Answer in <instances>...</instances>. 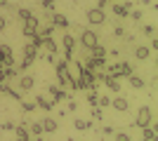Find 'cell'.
I'll return each instance as SVG.
<instances>
[{"label":"cell","mask_w":158,"mask_h":141,"mask_svg":"<svg viewBox=\"0 0 158 141\" xmlns=\"http://www.w3.org/2000/svg\"><path fill=\"white\" fill-rule=\"evenodd\" d=\"M10 66H14L12 47L10 45H0V68H10Z\"/></svg>","instance_id":"5"},{"label":"cell","mask_w":158,"mask_h":141,"mask_svg":"<svg viewBox=\"0 0 158 141\" xmlns=\"http://www.w3.org/2000/svg\"><path fill=\"white\" fill-rule=\"evenodd\" d=\"M57 0H43V10H47V12H52V7Z\"/></svg>","instance_id":"32"},{"label":"cell","mask_w":158,"mask_h":141,"mask_svg":"<svg viewBox=\"0 0 158 141\" xmlns=\"http://www.w3.org/2000/svg\"><path fill=\"white\" fill-rule=\"evenodd\" d=\"M76 108H78V106H76V101H69V108H66V111H69V113H73Z\"/></svg>","instance_id":"38"},{"label":"cell","mask_w":158,"mask_h":141,"mask_svg":"<svg viewBox=\"0 0 158 141\" xmlns=\"http://www.w3.org/2000/svg\"><path fill=\"white\" fill-rule=\"evenodd\" d=\"M92 118L94 120H102V108L99 106H92Z\"/></svg>","instance_id":"35"},{"label":"cell","mask_w":158,"mask_h":141,"mask_svg":"<svg viewBox=\"0 0 158 141\" xmlns=\"http://www.w3.org/2000/svg\"><path fill=\"white\" fill-rule=\"evenodd\" d=\"M33 85H35V78L33 75H19V92H31Z\"/></svg>","instance_id":"9"},{"label":"cell","mask_w":158,"mask_h":141,"mask_svg":"<svg viewBox=\"0 0 158 141\" xmlns=\"http://www.w3.org/2000/svg\"><path fill=\"white\" fill-rule=\"evenodd\" d=\"M87 21H90L92 26H99V24H104V21H106L104 10H99V7H92V10H87Z\"/></svg>","instance_id":"6"},{"label":"cell","mask_w":158,"mask_h":141,"mask_svg":"<svg viewBox=\"0 0 158 141\" xmlns=\"http://www.w3.org/2000/svg\"><path fill=\"white\" fill-rule=\"evenodd\" d=\"M104 85L109 87V92H113V94L120 92V80H118V78H111V75L104 73Z\"/></svg>","instance_id":"11"},{"label":"cell","mask_w":158,"mask_h":141,"mask_svg":"<svg viewBox=\"0 0 158 141\" xmlns=\"http://www.w3.org/2000/svg\"><path fill=\"white\" fill-rule=\"evenodd\" d=\"M142 141H158L156 136V129L149 125V127H142Z\"/></svg>","instance_id":"18"},{"label":"cell","mask_w":158,"mask_h":141,"mask_svg":"<svg viewBox=\"0 0 158 141\" xmlns=\"http://www.w3.org/2000/svg\"><path fill=\"white\" fill-rule=\"evenodd\" d=\"M26 127H28V134H33V136L43 134V125H40V122H31V125H26Z\"/></svg>","instance_id":"24"},{"label":"cell","mask_w":158,"mask_h":141,"mask_svg":"<svg viewBox=\"0 0 158 141\" xmlns=\"http://www.w3.org/2000/svg\"><path fill=\"white\" fill-rule=\"evenodd\" d=\"M142 35H146V38H153V35H156V28H153L151 24H144V26H142Z\"/></svg>","instance_id":"27"},{"label":"cell","mask_w":158,"mask_h":141,"mask_svg":"<svg viewBox=\"0 0 158 141\" xmlns=\"http://www.w3.org/2000/svg\"><path fill=\"white\" fill-rule=\"evenodd\" d=\"M40 47H45L47 54H57V42H54L52 38H43V45Z\"/></svg>","instance_id":"23"},{"label":"cell","mask_w":158,"mask_h":141,"mask_svg":"<svg viewBox=\"0 0 158 141\" xmlns=\"http://www.w3.org/2000/svg\"><path fill=\"white\" fill-rule=\"evenodd\" d=\"M127 80H130L132 89H144V87H146V82H144V78H139V75H135V73H132L130 78H127Z\"/></svg>","instance_id":"20"},{"label":"cell","mask_w":158,"mask_h":141,"mask_svg":"<svg viewBox=\"0 0 158 141\" xmlns=\"http://www.w3.org/2000/svg\"><path fill=\"white\" fill-rule=\"evenodd\" d=\"M73 127L78 129V132H87V129L92 127V122H90V120H80V118H76V120H73Z\"/></svg>","instance_id":"22"},{"label":"cell","mask_w":158,"mask_h":141,"mask_svg":"<svg viewBox=\"0 0 158 141\" xmlns=\"http://www.w3.org/2000/svg\"><path fill=\"white\" fill-rule=\"evenodd\" d=\"M90 52H92V59H102V61H104V57H106V49H104V47H102V45L92 47Z\"/></svg>","instance_id":"25"},{"label":"cell","mask_w":158,"mask_h":141,"mask_svg":"<svg viewBox=\"0 0 158 141\" xmlns=\"http://www.w3.org/2000/svg\"><path fill=\"white\" fill-rule=\"evenodd\" d=\"M10 5V2H7V0H0V7H7Z\"/></svg>","instance_id":"41"},{"label":"cell","mask_w":158,"mask_h":141,"mask_svg":"<svg viewBox=\"0 0 158 141\" xmlns=\"http://www.w3.org/2000/svg\"><path fill=\"white\" fill-rule=\"evenodd\" d=\"M116 134V141H130V134H125V132H113Z\"/></svg>","instance_id":"31"},{"label":"cell","mask_w":158,"mask_h":141,"mask_svg":"<svg viewBox=\"0 0 158 141\" xmlns=\"http://www.w3.org/2000/svg\"><path fill=\"white\" fill-rule=\"evenodd\" d=\"M80 45H83L87 52H90L92 47H97V45H99V35L94 33L92 28H85V31L80 33Z\"/></svg>","instance_id":"4"},{"label":"cell","mask_w":158,"mask_h":141,"mask_svg":"<svg viewBox=\"0 0 158 141\" xmlns=\"http://www.w3.org/2000/svg\"><path fill=\"white\" fill-rule=\"evenodd\" d=\"M33 104H35V106L38 108H43V111H52V101L50 99H45V96H43V94H38V96H35V101H33Z\"/></svg>","instance_id":"16"},{"label":"cell","mask_w":158,"mask_h":141,"mask_svg":"<svg viewBox=\"0 0 158 141\" xmlns=\"http://www.w3.org/2000/svg\"><path fill=\"white\" fill-rule=\"evenodd\" d=\"M14 134H17V141H31V134H28L26 125H17V127H14Z\"/></svg>","instance_id":"14"},{"label":"cell","mask_w":158,"mask_h":141,"mask_svg":"<svg viewBox=\"0 0 158 141\" xmlns=\"http://www.w3.org/2000/svg\"><path fill=\"white\" fill-rule=\"evenodd\" d=\"M113 35H116V38H123V35H125L123 26H116V28H113Z\"/></svg>","instance_id":"36"},{"label":"cell","mask_w":158,"mask_h":141,"mask_svg":"<svg viewBox=\"0 0 158 141\" xmlns=\"http://www.w3.org/2000/svg\"><path fill=\"white\" fill-rule=\"evenodd\" d=\"M135 73L132 71V64H127V61H120V64H116V78H130V75Z\"/></svg>","instance_id":"8"},{"label":"cell","mask_w":158,"mask_h":141,"mask_svg":"<svg viewBox=\"0 0 158 141\" xmlns=\"http://www.w3.org/2000/svg\"><path fill=\"white\" fill-rule=\"evenodd\" d=\"M40 125H43V132H47V134H54L59 129V125H57L54 118H45V120H40Z\"/></svg>","instance_id":"13"},{"label":"cell","mask_w":158,"mask_h":141,"mask_svg":"<svg viewBox=\"0 0 158 141\" xmlns=\"http://www.w3.org/2000/svg\"><path fill=\"white\" fill-rule=\"evenodd\" d=\"M52 26L54 28H69V19H66L64 14H59V12H52Z\"/></svg>","instance_id":"12"},{"label":"cell","mask_w":158,"mask_h":141,"mask_svg":"<svg viewBox=\"0 0 158 141\" xmlns=\"http://www.w3.org/2000/svg\"><path fill=\"white\" fill-rule=\"evenodd\" d=\"M97 89H87V101H90V104H92V106H97Z\"/></svg>","instance_id":"29"},{"label":"cell","mask_w":158,"mask_h":141,"mask_svg":"<svg viewBox=\"0 0 158 141\" xmlns=\"http://www.w3.org/2000/svg\"><path fill=\"white\" fill-rule=\"evenodd\" d=\"M142 14H144L142 10H130V14H127V17H132L135 21H139V19H142Z\"/></svg>","instance_id":"30"},{"label":"cell","mask_w":158,"mask_h":141,"mask_svg":"<svg viewBox=\"0 0 158 141\" xmlns=\"http://www.w3.org/2000/svg\"><path fill=\"white\" fill-rule=\"evenodd\" d=\"M111 10H113V14H116L118 19H125L127 14H130V10H125V7H123V5H118V2H113V5H111Z\"/></svg>","instance_id":"21"},{"label":"cell","mask_w":158,"mask_h":141,"mask_svg":"<svg viewBox=\"0 0 158 141\" xmlns=\"http://www.w3.org/2000/svg\"><path fill=\"white\" fill-rule=\"evenodd\" d=\"M35 57H38V47L31 45V42H26V45H24V57H21L19 71H26V68L31 66L33 61H35Z\"/></svg>","instance_id":"2"},{"label":"cell","mask_w":158,"mask_h":141,"mask_svg":"<svg viewBox=\"0 0 158 141\" xmlns=\"http://www.w3.org/2000/svg\"><path fill=\"white\" fill-rule=\"evenodd\" d=\"M151 122H153V113H151V108H149V106H142V108L137 111V118H135V125H137V127L142 129V127H149Z\"/></svg>","instance_id":"3"},{"label":"cell","mask_w":158,"mask_h":141,"mask_svg":"<svg viewBox=\"0 0 158 141\" xmlns=\"http://www.w3.org/2000/svg\"><path fill=\"white\" fill-rule=\"evenodd\" d=\"M14 127H17V125H14V122H2V132H14Z\"/></svg>","instance_id":"33"},{"label":"cell","mask_w":158,"mask_h":141,"mask_svg":"<svg viewBox=\"0 0 158 141\" xmlns=\"http://www.w3.org/2000/svg\"><path fill=\"white\" fill-rule=\"evenodd\" d=\"M47 92H50V101H52V104H59V101L69 99V94H66L64 87H59V85H50Z\"/></svg>","instance_id":"7"},{"label":"cell","mask_w":158,"mask_h":141,"mask_svg":"<svg viewBox=\"0 0 158 141\" xmlns=\"http://www.w3.org/2000/svg\"><path fill=\"white\" fill-rule=\"evenodd\" d=\"M149 49H158V38H151V47Z\"/></svg>","instance_id":"39"},{"label":"cell","mask_w":158,"mask_h":141,"mask_svg":"<svg viewBox=\"0 0 158 141\" xmlns=\"http://www.w3.org/2000/svg\"><path fill=\"white\" fill-rule=\"evenodd\" d=\"M102 132H104V134H113V132H116V129H113L111 125H109V127H104V129H102Z\"/></svg>","instance_id":"40"},{"label":"cell","mask_w":158,"mask_h":141,"mask_svg":"<svg viewBox=\"0 0 158 141\" xmlns=\"http://www.w3.org/2000/svg\"><path fill=\"white\" fill-rule=\"evenodd\" d=\"M2 82H5V75H2V71H0V85H2Z\"/></svg>","instance_id":"42"},{"label":"cell","mask_w":158,"mask_h":141,"mask_svg":"<svg viewBox=\"0 0 158 141\" xmlns=\"http://www.w3.org/2000/svg\"><path fill=\"white\" fill-rule=\"evenodd\" d=\"M38 28H40V21H38V17L31 12L26 19H24V31H33V33H35Z\"/></svg>","instance_id":"10"},{"label":"cell","mask_w":158,"mask_h":141,"mask_svg":"<svg viewBox=\"0 0 158 141\" xmlns=\"http://www.w3.org/2000/svg\"><path fill=\"white\" fill-rule=\"evenodd\" d=\"M54 71H57V80H59V87L66 89H76V80L71 75V64L66 59H57L54 61Z\"/></svg>","instance_id":"1"},{"label":"cell","mask_w":158,"mask_h":141,"mask_svg":"<svg viewBox=\"0 0 158 141\" xmlns=\"http://www.w3.org/2000/svg\"><path fill=\"white\" fill-rule=\"evenodd\" d=\"M97 106H99V108H106V106H111V96H106V94L97 96Z\"/></svg>","instance_id":"26"},{"label":"cell","mask_w":158,"mask_h":141,"mask_svg":"<svg viewBox=\"0 0 158 141\" xmlns=\"http://www.w3.org/2000/svg\"><path fill=\"white\" fill-rule=\"evenodd\" d=\"M0 89H2V92H5V94H10V96H12V99H17V101H21V96H24V94H21L19 89H14V87H10V85H5V82H2V85H0Z\"/></svg>","instance_id":"19"},{"label":"cell","mask_w":158,"mask_h":141,"mask_svg":"<svg viewBox=\"0 0 158 141\" xmlns=\"http://www.w3.org/2000/svg\"><path fill=\"white\" fill-rule=\"evenodd\" d=\"M7 28V19H5V14H0V33Z\"/></svg>","instance_id":"37"},{"label":"cell","mask_w":158,"mask_h":141,"mask_svg":"<svg viewBox=\"0 0 158 141\" xmlns=\"http://www.w3.org/2000/svg\"><path fill=\"white\" fill-rule=\"evenodd\" d=\"M106 2H116V0H106Z\"/></svg>","instance_id":"43"},{"label":"cell","mask_w":158,"mask_h":141,"mask_svg":"<svg viewBox=\"0 0 158 141\" xmlns=\"http://www.w3.org/2000/svg\"><path fill=\"white\" fill-rule=\"evenodd\" d=\"M111 106L118 111V113H125L127 111V99L125 96H116V99H111Z\"/></svg>","instance_id":"15"},{"label":"cell","mask_w":158,"mask_h":141,"mask_svg":"<svg viewBox=\"0 0 158 141\" xmlns=\"http://www.w3.org/2000/svg\"><path fill=\"white\" fill-rule=\"evenodd\" d=\"M135 57H137L139 61H146L149 57H151V49L146 45H139V47H135Z\"/></svg>","instance_id":"17"},{"label":"cell","mask_w":158,"mask_h":141,"mask_svg":"<svg viewBox=\"0 0 158 141\" xmlns=\"http://www.w3.org/2000/svg\"><path fill=\"white\" fill-rule=\"evenodd\" d=\"M21 111H24V113H31V111H35V104H33V101H24V99H21Z\"/></svg>","instance_id":"28"},{"label":"cell","mask_w":158,"mask_h":141,"mask_svg":"<svg viewBox=\"0 0 158 141\" xmlns=\"http://www.w3.org/2000/svg\"><path fill=\"white\" fill-rule=\"evenodd\" d=\"M28 14H31V10H21V7H19V10H17V17H19V19H21V21L26 19Z\"/></svg>","instance_id":"34"}]
</instances>
